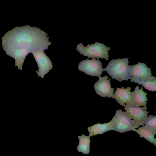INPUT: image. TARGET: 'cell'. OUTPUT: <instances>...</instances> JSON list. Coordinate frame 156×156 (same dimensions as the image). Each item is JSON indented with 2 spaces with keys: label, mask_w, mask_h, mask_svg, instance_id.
Instances as JSON below:
<instances>
[{
  "label": "cell",
  "mask_w": 156,
  "mask_h": 156,
  "mask_svg": "<svg viewBox=\"0 0 156 156\" xmlns=\"http://www.w3.org/2000/svg\"><path fill=\"white\" fill-rule=\"evenodd\" d=\"M124 109L126 112L123 113L134 122L136 128L144 125V123L147 118L149 112L146 111V106L142 107L125 105Z\"/></svg>",
  "instance_id": "6"
},
{
  "label": "cell",
  "mask_w": 156,
  "mask_h": 156,
  "mask_svg": "<svg viewBox=\"0 0 156 156\" xmlns=\"http://www.w3.org/2000/svg\"><path fill=\"white\" fill-rule=\"evenodd\" d=\"M79 143L77 150L85 154H88L90 152V137L82 134L81 136H78Z\"/></svg>",
  "instance_id": "13"
},
{
  "label": "cell",
  "mask_w": 156,
  "mask_h": 156,
  "mask_svg": "<svg viewBox=\"0 0 156 156\" xmlns=\"http://www.w3.org/2000/svg\"><path fill=\"white\" fill-rule=\"evenodd\" d=\"M87 129L89 133L90 137L98 134H101L108 131L112 130L110 122L103 124L97 123L88 127Z\"/></svg>",
  "instance_id": "11"
},
{
  "label": "cell",
  "mask_w": 156,
  "mask_h": 156,
  "mask_svg": "<svg viewBox=\"0 0 156 156\" xmlns=\"http://www.w3.org/2000/svg\"><path fill=\"white\" fill-rule=\"evenodd\" d=\"M107 76L99 77V80L94 84V88L97 94L101 96L114 99V89L111 88V80H109Z\"/></svg>",
  "instance_id": "9"
},
{
  "label": "cell",
  "mask_w": 156,
  "mask_h": 156,
  "mask_svg": "<svg viewBox=\"0 0 156 156\" xmlns=\"http://www.w3.org/2000/svg\"><path fill=\"white\" fill-rule=\"evenodd\" d=\"M44 50L41 48H37L32 50V54L37 63L39 68L38 71H36L38 76L43 79L44 76L47 74L53 67L51 60L44 52Z\"/></svg>",
  "instance_id": "7"
},
{
  "label": "cell",
  "mask_w": 156,
  "mask_h": 156,
  "mask_svg": "<svg viewBox=\"0 0 156 156\" xmlns=\"http://www.w3.org/2000/svg\"><path fill=\"white\" fill-rule=\"evenodd\" d=\"M2 46L6 54L15 61V66L21 70L24 60L32 50L37 48L44 50L51 44L47 33L28 25L16 27L2 37Z\"/></svg>",
  "instance_id": "1"
},
{
  "label": "cell",
  "mask_w": 156,
  "mask_h": 156,
  "mask_svg": "<svg viewBox=\"0 0 156 156\" xmlns=\"http://www.w3.org/2000/svg\"><path fill=\"white\" fill-rule=\"evenodd\" d=\"M144 124L154 134L156 133V116L152 115H149Z\"/></svg>",
  "instance_id": "16"
},
{
  "label": "cell",
  "mask_w": 156,
  "mask_h": 156,
  "mask_svg": "<svg viewBox=\"0 0 156 156\" xmlns=\"http://www.w3.org/2000/svg\"><path fill=\"white\" fill-rule=\"evenodd\" d=\"M128 58H119L112 60L104 71H106L113 79L119 82L124 80L128 81L129 62Z\"/></svg>",
  "instance_id": "2"
},
{
  "label": "cell",
  "mask_w": 156,
  "mask_h": 156,
  "mask_svg": "<svg viewBox=\"0 0 156 156\" xmlns=\"http://www.w3.org/2000/svg\"><path fill=\"white\" fill-rule=\"evenodd\" d=\"M133 92L135 106H146L148 101L146 97L147 93L143 91L142 87L140 89L139 86H137Z\"/></svg>",
  "instance_id": "12"
},
{
  "label": "cell",
  "mask_w": 156,
  "mask_h": 156,
  "mask_svg": "<svg viewBox=\"0 0 156 156\" xmlns=\"http://www.w3.org/2000/svg\"><path fill=\"white\" fill-rule=\"evenodd\" d=\"M110 49V47H108L103 43L98 42L90 45L88 44L86 47L84 46L83 43H81L77 45L76 51L77 50L80 54L84 56H87L88 59L91 58L99 59V58H101L108 60L109 56L108 51Z\"/></svg>",
  "instance_id": "3"
},
{
  "label": "cell",
  "mask_w": 156,
  "mask_h": 156,
  "mask_svg": "<svg viewBox=\"0 0 156 156\" xmlns=\"http://www.w3.org/2000/svg\"><path fill=\"white\" fill-rule=\"evenodd\" d=\"M128 76L132 83L139 84L152 77L151 71L146 63L138 62L137 64L129 65Z\"/></svg>",
  "instance_id": "5"
},
{
  "label": "cell",
  "mask_w": 156,
  "mask_h": 156,
  "mask_svg": "<svg viewBox=\"0 0 156 156\" xmlns=\"http://www.w3.org/2000/svg\"><path fill=\"white\" fill-rule=\"evenodd\" d=\"M134 131L136 132L141 137H143L150 142L156 146V139L154 138L153 133L145 125L135 129Z\"/></svg>",
  "instance_id": "14"
},
{
  "label": "cell",
  "mask_w": 156,
  "mask_h": 156,
  "mask_svg": "<svg viewBox=\"0 0 156 156\" xmlns=\"http://www.w3.org/2000/svg\"><path fill=\"white\" fill-rule=\"evenodd\" d=\"M78 68L80 71L88 75L98 77L104 71L101 62L95 58L83 60L79 64Z\"/></svg>",
  "instance_id": "8"
},
{
  "label": "cell",
  "mask_w": 156,
  "mask_h": 156,
  "mask_svg": "<svg viewBox=\"0 0 156 156\" xmlns=\"http://www.w3.org/2000/svg\"><path fill=\"white\" fill-rule=\"evenodd\" d=\"M138 84H141L147 90L152 92L156 91V78L152 76L150 78L140 82Z\"/></svg>",
  "instance_id": "15"
},
{
  "label": "cell",
  "mask_w": 156,
  "mask_h": 156,
  "mask_svg": "<svg viewBox=\"0 0 156 156\" xmlns=\"http://www.w3.org/2000/svg\"><path fill=\"white\" fill-rule=\"evenodd\" d=\"M110 122L112 130L120 133L134 131L136 128L133 121L123 113L121 109L116 111L115 116Z\"/></svg>",
  "instance_id": "4"
},
{
  "label": "cell",
  "mask_w": 156,
  "mask_h": 156,
  "mask_svg": "<svg viewBox=\"0 0 156 156\" xmlns=\"http://www.w3.org/2000/svg\"><path fill=\"white\" fill-rule=\"evenodd\" d=\"M114 99H115L118 103L122 106L125 105H129L131 106H135L133 92H131V87H128L127 88L124 89V87L121 88H116Z\"/></svg>",
  "instance_id": "10"
}]
</instances>
